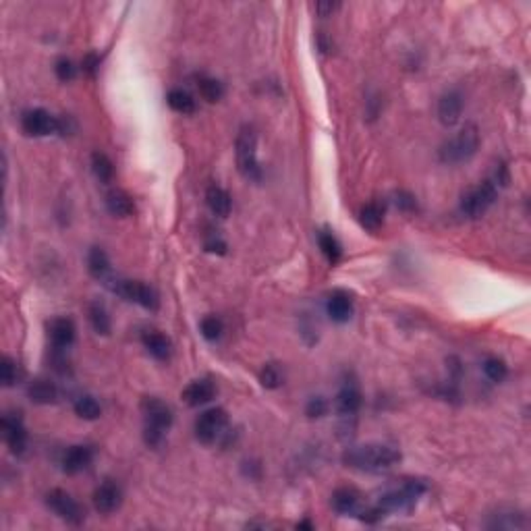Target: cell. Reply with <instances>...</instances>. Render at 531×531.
I'll list each match as a JSON object with an SVG mask.
<instances>
[{"label": "cell", "instance_id": "1", "mask_svg": "<svg viewBox=\"0 0 531 531\" xmlns=\"http://www.w3.org/2000/svg\"><path fill=\"white\" fill-rule=\"evenodd\" d=\"M401 461V453L388 444H362L345 451L342 463L351 469H359L367 473H380L396 467Z\"/></svg>", "mask_w": 531, "mask_h": 531}, {"label": "cell", "instance_id": "2", "mask_svg": "<svg viewBox=\"0 0 531 531\" xmlns=\"http://www.w3.org/2000/svg\"><path fill=\"white\" fill-rule=\"evenodd\" d=\"M480 147V131L473 122L465 125L459 133L440 147V160L444 164H461L475 156Z\"/></svg>", "mask_w": 531, "mask_h": 531}, {"label": "cell", "instance_id": "3", "mask_svg": "<svg viewBox=\"0 0 531 531\" xmlns=\"http://www.w3.org/2000/svg\"><path fill=\"white\" fill-rule=\"evenodd\" d=\"M235 154H237V167L239 172L247 181H262V167L258 162V140L251 127H243L237 135L235 144Z\"/></svg>", "mask_w": 531, "mask_h": 531}, {"label": "cell", "instance_id": "4", "mask_svg": "<svg viewBox=\"0 0 531 531\" xmlns=\"http://www.w3.org/2000/svg\"><path fill=\"white\" fill-rule=\"evenodd\" d=\"M426 483L419 480H407L399 488L390 490L387 494H382V498L378 500V507H382L387 512H394V510H409L424 494H426Z\"/></svg>", "mask_w": 531, "mask_h": 531}, {"label": "cell", "instance_id": "5", "mask_svg": "<svg viewBox=\"0 0 531 531\" xmlns=\"http://www.w3.org/2000/svg\"><path fill=\"white\" fill-rule=\"evenodd\" d=\"M498 189L492 181H483L478 187L469 189L461 199V212L467 218L483 216L496 201Z\"/></svg>", "mask_w": 531, "mask_h": 531}, {"label": "cell", "instance_id": "6", "mask_svg": "<svg viewBox=\"0 0 531 531\" xmlns=\"http://www.w3.org/2000/svg\"><path fill=\"white\" fill-rule=\"evenodd\" d=\"M112 283L115 285H110V289L115 290L119 297H122V299L133 301V303L142 305V307L149 310V312L158 310V305H160L158 293L152 289L149 285L140 283V280H112Z\"/></svg>", "mask_w": 531, "mask_h": 531}, {"label": "cell", "instance_id": "7", "mask_svg": "<svg viewBox=\"0 0 531 531\" xmlns=\"http://www.w3.org/2000/svg\"><path fill=\"white\" fill-rule=\"evenodd\" d=\"M46 505L63 521H67L71 525H81L85 521V510H83V507L73 498L69 492H65V490H50L48 496H46Z\"/></svg>", "mask_w": 531, "mask_h": 531}, {"label": "cell", "instance_id": "8", "mask_svg": "<svg viewBox=\"0 0 531 531\" xmlns=\"http://www.w3.org/2000/svg\"><path fill=\"white\" fill-rule=\"evenodd\" d=\"M224 428H226V411L220 409V407L208 409L195 421V436L199 442L212 444V442H216L218 436L224 432Z\"/></svg>", "mask_w": 531, "mask_h": 531}, {"label": "cell", "instance_id": "9", "mask_svg": "<svg viewBox=\"0 0 531 531\" xmlns=\"http://www.w3.org/2000/svg\"><path fill=\"white\" fill-rule=\"evenodd\" d=\"M21 127L31 137H46L50 133H58V117H52L44 108H33L23 112Z\"/></svg>", "mask_w": 531, "mask_h": 531}, {"label": "cell", "instance_id": "10", "mask_svg": "<svg viewBox=\"0 0 531 531\" xmlns=\"http://www.w3.org/2000/svg\"><path fill=\"white\" fill-rule=\"evenodd\" d=\"M142 411H144L145 415V428L167 432L170 426H172V411L160 399H154V396L144 399L142 401Z\"/></svg>", "mask_w": 531, "mask_h": 531}, {"label": "cell", "instance_id": "11", "mask_svg": "<svg viewBox=\"0 0 531 531\" xmlns=\"http://www.w3.org/2000/svg\"><path fill=\"white\" fill-rule=\"evenodd\" d=\"M2 432H4V440H6L9 448L15 455H23L25 446H27V432H25L21 417L15 413L4 415L2 417Z\"/></svg>", "mask_w": 531, "mask_h": 531}, {"label": "cell", "instance_id": "12", "mask_svg": "<svg viewBox=\"0 0 531 531\" xmlns=\"http://www.w3.org/2000/svg\"><path fill=\"white\" fill-rule=\"evenodd\" d=\"M121 503L122 492L117 482L106 480V482L100 483L96 490H94V507H96L98 512H102V515L115 512L117 508L121 507Z\"/></svg>", "mask_w": 531, "mask_h": 531}, {"label": "cell", "instance_id": "13", "mask_svg": "<svg viewBox=\"0 0 531 531\" xmlns=\"http://www.w3.org/2000/svg\"><path fill=\"white\" fill-rule=\"evenodd\" d=\"M463 106H465V102H463L461 92H457V90L446 92L438 102V119H440V122L446 125V127L457 125L461 119V112H463Z\"/></svg>", "mask_w": 531, "mask_h": 531}, {"label": "cell", "instance_id": "14", "mask_svg": "<svg viewBox=\"0 0 531 531\" xmlns=\"http://www.w3.org/2000/svg\"><path fill=\"white\" fill-rule=\"evenodd\" d=\"M92 461H94V448L92 446H83V444H79V446H71L67 453H65V457H63V471L65 473H81V471H85L90 465H92Z\"/></svg>", "mask_w": 531, "mask_h": 531}, {"label": "cell", "instance_id": "15", "mask_svg": "<svg viewBox=\"0 0 531 531\" xmlns=\"http://www.w3.org/2000/svg\"><path fill=\"white\" fill-rule=\"evenodd\" d=\"M332 508L338 515H359L362 494L355 488H338L332 494Z\"/></svg>", "mask_w": 531, "mask_h": 531}, {"label": "cell", "instance_id": "16", "mask_svg": "<svg viewBox=\"0 0 531 531\" xmlns=\"http://www.w3.org/2000/svg\"><path fill=\"white\" fill-rule=\"evenodd\" d=\"M326 310H328V315L332 317V322L345 324V322H349L351 315H353V299H351V295L345 293V290H335V293L328 297Z\"/></svg>", "mask_w": 531, "mask_h": 531}, {"label": "cell", "instance_id": "17", "mask_svg": "<svg viewBox=\"0 0 531 531\" xmlns=\"http://www.w3.org/2000/svg\"><path fill=\"white\" fill-rule=\"evenodd\" d=\"M50 342L54 345V349L63 351L67 347H71L75 340V324L69 317H56L52 320L48 326Z\"/></svg>", "mask_w": 531, "mask_h": 531}, {"label": "cell", "instance_id": "18", "mask_svg": "<svg viewBox=\"0 0 531 531\" xmlns=\"http://www.w3.org/2000/svg\"><path fill=\"white\" fill-rule=\"evenodd\" d=\"M216 394V387L210 380H195L189 387L183 390V401L189 407H201L206 403H210Z\"/></svg>", "mask_w": 531, "mask_h": 531}, {"label": "cell", "instance_id": "19", "mask_svg": "<svg viewBox=\"0 0 531 531\" xmlns=\"http://www.w3.org/2000/svg\"><path fill=\"white\" fill-rule=\"evenodd\" d=\"M142 340H144V347L147 349V353H149L154 359L164 362V359H169L170 357L172 345H170L169 337H164L162 332H158V330H147V332H144Z\"/></svg>", "mask_w": 531, "mask_h": 531}, {"label": "cell", "instance_id": "20", "mask_svg": "<svg viewBox=\"0 0 531 531\" xmlns=\"http://www.w3.org/2000/svg\"><path fill=\"white\" fill-rule=\"evenodd\" d=\"M335 405H337V411L340 415H355L359 411V407H362V392H359V388L353 387V384H347V387L340 388Z\"/></svg>", "mask_w": 531, "mask_h": 531}, {"label": "cell", "instance_id": "21", "mask_svg": "<svg viewBox=\"0 0 531 531\" xmlns=\"http://www.w3.org/2000/svg\"><path fill=\"white\" fill-rule=\"evenodd\" d=\"M106 208L112 216L127 218L135 212V204L131 199V195L125 194L121 189H112L110 194L106 195Z\"/></svg>", "mask_w": 531, "mask_h": 531}, {"label": "cell", "instance_id": "22", "mask_svg": "<svg viewBox=\"0 0 531 531\" xmlns=\"http://www.w3.org/2000/svg\"><path fill=\"white\" fill-rule=\"evenodd\" d=\"M206 201H208V208L212 210V214H216L218 218H226L231 214L233 201H231V195L226 194L222 187L212 185V187L206 191Z\"/></svg>", "mask_w": 531, "mask_h": 531}, {"label": "cell", "instance_id": "23", "mask_svg": "<svg viewBox=\"0 0 531 531\" xmlns=\"http://www.w3.org/2000/svg\"><path fill=\"white\" fill-rule=\"evenodd\" d=\"M88 270H90V274L94 278H98V280L108 276V272H110V260H108V256H106L104 249H100V247H92L90 249V253H88Z\"/></svg>", "mask_w": 531, "mask_h": 531}, {"label": "cell", "instance_id": "24", "mask_svg": "<svg viewBox=\"0 0 531 531\" xmlns=\"http://www.w3.org/2000/svg\"><path fill=\"white\" fill-rule=\"evenodd\" d=\"M359 220H362L363 228L378 231L384 222V208L378 201H369L359 210Z\"/></svg>", "mask_w": 531, "mask_h": 531}, {"label": "cell", "instance_id": "25", "mask_svg": "<svg viewBox=\"0 0 531 531\" xmlns=\"http://www.w3.org/2000/svg\"><path fill=\"white\" fill-rule=\"evenodd\" d=\"M27 394H29V399L33 401V403H38V405H50V403H54L56 401V387L50 382V380H36L29 390H27Z\"/></svg>", "mask_w": 531, "mask_h": 531}, {"label": "cell", "instance_id": "26", "mask_svg": "<svg viewBox=\"0 0 531 531\" xmlns=\"http://www.w3.org/2000/svg\"><path fill=\"white\" fill-rule=\"evenodd\" d=\"M167 102H169L170 108L174 112H179V115H194L195 108H197L194 96L189 92H185V90H170Z\"/></svg>", "mask_w": 531, "mask_h": 531}, {"label": "cell", "instance_id": "27", "mask_svg": "<svg viewBox=\"0 0 531 531\" xmlns=\"http://www.w3.org/2000/svg\"><path fill=\"white\" fill-rule=\"evenodd\" d=\"M317 245H320L322 253L326 256V260H328L330 264H337L338 260H340L342 247H340V243H338V239L332 233H328V231L317 233Z\"/></svg>", "mask_w": 531, "mask_h": 531}, {"label": "cell", "instance_id": "28", "mask_svg": "<svg viewBox=\"0 0 531 531\" xmlns=\"http://www.w3.org/2000/svg\"><path fill=\"white\" fill-rule=\"evenodd\" d=\"M90 322H92V328L96 330L98 335H102V337L110 335L112 322H110V315H108L106 307L102 303H92L90 305Z\"/></svg>", "mask_w": 531, "mask_h": 531}, {"label": "cell", "instance_id": "29", "mask_svg": "<svg viewBox=\"0 0 531 531\" xmlns=\"http://www.w3.org/2000/svg\"><path fill=\"white\" fill-rule=\"evenodd\" d=\"M92 170H94V174L98 177V181H102V183H110L112 177H115V164H112V160L106 154H102V152H94L92 154Z\"/></svg>", "mask_w": 531, "mask_h": 531}, {"label": "cell", "instance_id": "30", "mask_svg": "<svg viewBox=\"0 0 531 531\" xmlns=\"http://www.w3.org/2000/svg\"><path fill=\"white\" fill-rule=\"evenodd\" d=\"M73 409H75V413H77L81 419H88V421H94V419H98V417L102 415V407L98 405L96 399L90 396V394L79 396V399L75 401Z\"/></svg>", "mask_w": 531, "mask_h": 531}, {"label": "cell", "instance_id": "31", "mask_svg": "<svg viewBox=\"0 0 531 531\" xmlns=\"http://www.w3.org/2000/svg\"><path fill=\"white\" fill-rule=\"evenodd\" d=\"M197 88H199V94H201V98L206 102H218L220 98L224 96L222 83L218 79H212V77H201L199 83H197Z\"/></svg>", "mask_w": 531, "mask_h": 531}, {"label": "cell", "instance_id": "32", "mask_svg": "<svg viewBox=\"0 0 531 531\" xmlns=\"http://www.w3.org/2000/svg\"><path fill=\"white\" fill-rule=\"evenodd\" d=\"M283 380H285V374H283L280 365H276V363H268V365H264V369H262V374H260L262 387L274 390V388H278L283 384Z\"/></svg>", "mask_w": 531, "mask_h": 531}, {"label": "cell", "instance_id": "33", "mask_svg": "<svg viewBox=\"0 0 531 531\" xmlns=\"http://www.w3.org/2000/svg\"><path fill=\"white\" fill-rule=\"evenodd\" d=\"M483 372H485V376H488L492 382H503L508 376L507 363L503 362V359H498V357H488V359L483 362Z\"/></svg>", "mask_w": 531, "mask_h": 531}, {"label": "cell", "instance_id": "34", "mask_svg": "<svg viewBox=\"0 0 531 531\" xmlns=\"http://www.w3.org/2000/svg\"><path fill=\"white\" fill-rule=\"evenodd\" d=\"M523 515H515V512H507V515H494V521L488 523V527L492 530H519L525 527V521H519Z\"/></svg>", "mask_w": 531, "mask_h": 531}, {"label": "cell", "instance_id": "35", "mask_svg": "<svg viewBox=\"0 0 531 531\" xmlns=\"http://www.w3.org/2000/svg\"><path fill=\"white\" fill-rule=\"evenodd\" d=\"M199 330H201L204 338H208V340H218L220 335H222V322H220L218 317H214V315H208V317L201 320Z\"/></svg>", "mask_w": 531, "mask_h": 531}, {"label": "cell", "instance_id": "36", "mask_svg": "<svg viewBox=\"0 0 531 531\" xmlns=\"http://www.w3.org/2000/svg\"><path fill=\"white\" fill-rule=\"evenodd\" d=\"M54 73H56V77L63 81V83H67V81H73L75 79V65H73L69 58H58L56 61V65H54Z\"/></svg>", "mask_w": 531, "mask_h": 531}, {"label": "cell", "instance_id": "37", "mask_svg": "<svg viewBox=\"0 0 531 531\" xmlns=\"http://www.w3.org/2000/svg\"><path fill=\"white\" fill-rule=\"evenodd\" d=\"M0 369H2V384L4 387H13L15 382H17V363L13 362L11 357H2V365H0Z\"/></svg>", "mask_w": 531, "mask_h": 531}, {"label": "cell", "instance_id": "38", "mask_svg": "<svg viewBox=\"0 0 531 531\" xmlns=\"http://www.w3.org/2000/svg\"><path fill=\"white\" fill-rule=\"evenodd\" d=\"M394 204H396V208L403 210V212H413V210L417 208V201H415V197H413L409 191H396V194H394Z\"/></svg>", "mask_w": 531, "mask_h": 531}, {"label": "cell", "instance_id": "39", "mask_svg": "<svg viewBox=\"0 0 531 531\" xmlns=\"http://www.w3.org/2000/svg\"><path fill=\"white\" fill-rule=\"evenodd\" d=\"M326 411H328V403H326V399H322V396L310 399V403H307V407H305V413H307L310 417H324Z\"/></svg>", "mask_w": 531, "mask_h": 531}, {"label": "cell", "instance_id": "40", "mask_svg": "<svg viewBox=\"0 0 531 531\" xmlns=\"http://www.w3.org/2000/svg\"><path fill=\"white\" fill-rule=\"evenodd\" d=\"M98 67H100V58H98L96 54H88V56L83 58V71L88 73L90 77L96 75Z\"/></svg>", "mask_w": 531, "mask_h": 531}, {"label": "cell", "instance_id": "41", "mask_svg": "<svg viewBox=\"0 0 531 531\" xmlns=\"http://www.w3.org/2000/svg\"><path fill=\"white\" fill-rule=\"evenodd\" d=\"M206 249L212 251V253H224L226 251V243L222 241V239H218V237H212V239L206 241Z\"/></svg>", "mask_w": 531, "mask_h": 531}, {"label": "cell", "instance_id": "42", "mask_svg": "<svg viewBox=\"0 0 531 531\" xmlns=\"http://www.w3.org/2000/svg\"><path fill=\"white\" fill-rule=\"evenodd\" d=\"M315 9H317V13H320V15H322V17H326V15H328V13H332V11H337V9H338V4H332V2H320V4H317V6H315Z\"/></svg>", "mask_w": 531, "mask_h": 531}]
</instances>
